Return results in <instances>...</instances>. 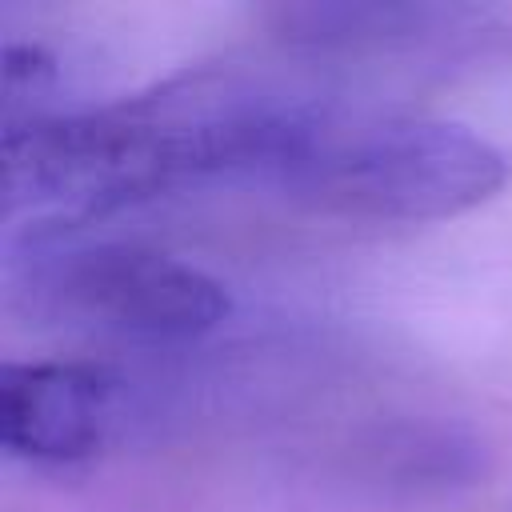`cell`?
Returning <instances> with one entry per match:
<instances>
[{
    "mask_svg": "<svg viewBox=\"0 0 512 512\" xmlns=\"http://www.w3.org/2000/svg\"><path fill=\"white\" fill-rule=\"evenodd\" d=\"M284 100L192 80L84 116L4 128V216L64 224L212 172H264Z\"/></svg>",
    "mask_w": 512,
    "mask_h": 512,
    "instance_id": "1",
    "label": "cell"
},
{
    "mask_svg": "<svg viewBox=\"0 0 512 512\" xmlns=\"http://www.w3.org/2000/svg\"><path fill=\"white\" fill-rule=\"evenodd\" d=\"M264 176L336 216L420 224L492 200L508 160L464 124L292 100Z\"/></svg>",
    "mask_w": 512,
    "mask_h": 512,
    "instance_id": "2",
    "label": "cell"
},
{
    "mask_svg": "<svg viewBox=\"0 0 512 512\" xmlns=\"http://www.w3.org/2000/svg\"><path fill=\"white\" fill-rule=\"evenodd\" d=\"M120 380L100 364L36 360L0 368V440L12 456L72 464L92 456L116 420Z\"/></svg>",
    "mask_w": 512,
    "mask_h": 512,
    "instance_id": "4",
    "label": "cell"
},
{
    "mask_svg": "<svg viewBox=\"0 0 512 512\" xmlns=\"http://www.w3.org/2000/svg\"><path fill=\"white\" fill-rule=\"evenodd\" d=\"M24 292L52 320L144 344L196 340L232 308L224 284L204 268L120 240L32 248Z\"/></svg>",
    "mask_w": 512,
    "mask_h": 512,
    "instance_id": "3",
    "label": "cell"
}]
</instances>
